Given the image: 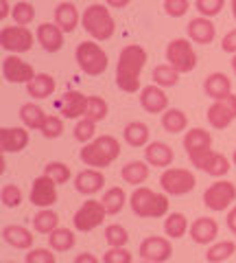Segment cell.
I'll return each instance as SVG.
<instances>
[{"mask_svg":"<svg viewBox=\"0 0 236 263\" xmlns=\"http://www.w3.org/2000/svg\"><path fill=\"white\" fill-rule=\"evenodd\" d=\"M146 64V51L138 44L125 46L118 55V66H116V86L123 92L134 95L140 90V72Z\"/></svg>","mask_w":236,"mask_h":263,"instance_id":"1","label":"cell"},{"mask_svg":"<svg viewBox=\"0 0 236 263\" xmlns=\"http://www.w3.org/2000/svg\"><path fill=\"white\" fill-rule=\"evenodd\" d=\"M118 156H120V143L114 136L105 134V136H99L88 143L83 149H81L79 158L83 160L88 167L103 169V167H110Z\"/></svg>","mask_w":236,"mask_h":263,"instance_id":"2","label":"cell"},{"mask_svg":"<svg viewBox=\"0 0 236 263\" xmlns=\"http://www.w3.org/2000/svg\"><path fill=\"white\" fill-rule=\"evenodd\" d=\"M129 204L138 217H164L168 213V197L146 186H138L129 197Z\"/></svg>","mask_w":236,"mask_h":263,"instance_id":"3","label":"cell"},{"mask_svg":"<svg viewBox=\"0 0 236 263\" xmlns=\"http://www.w3.org/2000/svg\"><path fill=\"white\" fill-rule=\"evenodd\" d=\"M81 22H83V29L94 40H110L114 35V31H116V22H114L110 9L103 5H90L83 11Z\"/></svg>","mask_w":236,"mask_h":263,"instance_id":"4","label":"cell"},{"mask_svg":"<svg viewBox=\"0 0 236 263\" xmlns=\"http://www.w3.org/2000/svg\"><path fill=\"white\" fill-rule=\"evenodd\" d=\"M75 57H77V64L79 68L85 72V75H101V72L108 70V53L96 44V42H81L75 51Z\"/></svg>","mask_w":236,"mask_h":263,"instance_id":"5","label":"cell"},{"mask_svg":"<svg viewBox=\"0 0 236 263\" xmlns=\"http://www.w3.org/2000/svg\"><path fill=\"white\" fill-rule=\"evenodd\" d=\"M166 60L182 75V72L195 70V66H197V53H195V48L188 40L177 37L166 46Z\"/></svg>","mask_w":236,"mask_h":263,"instance_id":"6","label":"cell"},{"mask_svg":"<svg viewBox=\"0 0 236 263\" xmlns=\"http://www.w3.org/2000/svg\"><path fill=\"white\" fill-rule=\"evenodd\" d=\"M160 184L164 189L166 195H186L190 193L195 184H197V178H195L192 171L188 169H166L164 174L160 176Z\"/></svg>","mask_w":236,"mask_h":263,"instance_id":"7","label":"cell"},{"mask_svg":"<svg viewBox=\"0 0 236 263\" xmlns=\"http://www.w3.org/2000/svg\"><path fill=\"white\" fill-rule=\"evenodd\" d=\"M232 202H236V186L234 182H227V180H219V182L210 184L206 193H203V204L217 213L230 209Z\"/></svg>","mask_w":236,"mask_h":263,"instance_id":"8","label":"cell"},{"mask_svg":"<svg viewBox=\"0 0 236 263\" xmlns=\"http://www.w3.org/2000/svg\"><path fill=\"white\" fill-rule=\"evenodd\" d=\"M188 156H190V162L195 167L206 171L208 176L221 178L230 171V160H227L223 154H217L212 149H197V152H190Z\"/></svg>","mask_w":236,"mask_h":263,"instance_id":"9","label":"cell"},{"mask_svg":"<svg viewBox=\"0 0 236 263\" xmlns=\"http://www.w3.org/2000/svg\"><path fill=\"white\" fill-rule=\"evenodd\" d=\"M105 215H108V211H105L103 202H99V200H88V202H83V206H81L75 213V219H72V224H75V228L81 230V233H90V230L99 228L103 224Z\"/></svg>","mask_w":236,"mask_h":263,"instance_id":"10","label":"cell"},{"mask_svg":"<svg viewBox=\"0 0 236 263\" xmlns=\"http://www.w3.org/2000/svg\"><path fill=\"white\" fill-rule=\"evenodd\" d=\"M208 123L214 129H225L236 119V95H227L225 99H219L208 108Z\"/></svg>","mask_w":236,"mask_h":263,"instance_id":"11","label":"cell"},{"mask_svg":"<svg viewBox=\"0 0 236 263\" xmlns=\"http://www.w3.org/2000/svg\"><path fill=\"white\" fill-rule=\"evenodd\" d=\"M0 44H3L5 51L27 53L33 46V33L27 27H5L0 33Z\"/></svg>","mask_w":236,"mask_h":263,"instance_id":"12","label":"cell"},{"mask_svg":"<svg viewBox=\"0 0 236 263\" xmlns=\"http://www.w3.org/2000/svg\"><path fill=\"white\" fill-rule=\"evenodd\" d=\"M3 75L9 84H31L35 79V70L33 66L20 60V57L9 55L3 60Z\"/></svg>","mask_w":236,"mask_h":263,"instance_id":"13","label":"cell"},{"mask_svg":"<svg viewBox=\"0 0 236 263\" xmlns=\"http://www.w3.org/2000/svg\"><path fill=\"white\" fill-rule=\"evenodd\" d=\"M173 254V246L166 237H146V239L140 243V257L149 263H164L170 259Z\"/></svg>","mask_w":236,"mask_h":263,"instance_id":"14","label":"cell"},{"mask_svg":"<svg viewBox=\"0 0 236 263\" xmlns=\"http://www.w3.org/2000/svg\"><path fill=\"white\" fill-rule=\"evenodd\" d=\"M57 202V182L53 178H48L46 174L33 180V186H31V204L35 206L48 209Z\"/></svg>","mask_w":236,"mask_h":263,"instance_id":"15","label":"cell"},{"mask_svg":"<svg viewBox=\"0 0 236 263\" xmlns=\"http://www.w3.org/2000/svg\"><path fill=\"white\" fill-rule=\"evenodd\" d=\"M140 103H142V108L151 114H160V112L168 110V97L164 95V90L156 84L140 90Z\"/></svg>","mask_w":236,"mask_h":263,"instance_id":"16","label":"cell"},{"mask_svg":"<svg viewBox=\"0 0 236 263\" xmlns=\"http://www.w3.org/2000/svg\"><path fill=\"white\" fill-rule=\"evenodd\" d=\"M190 237L195 243L208 246L219 237V224L212 217H199L190 224Z\"/></svg>","mask_w":236,"mask_h":263,"instance_id":"17","label":"cell"},{"mask_svg":"<svg viewBox=\"0 0 236 263\" xmlns=\"http://www.w3.org/2000/svg\"><path fill=\"white\" fill-rule=\"evenodd\" d=\"M29 145V132L24 127H3L0 129V147L7 154L22 152Z\"/></svg>","mask_w":236,"mask_h":263,"instance_id":"18","label":"cell"},{"mask_svg":"<svg viewBox=\"0 0 236 263\" xmlns=\"http://www.w3.org/2000/svg\"><path fill=\"white\" fill-rule=\"evenodd\" d=\"M59 110L66 119H79L85 117L88 110V97L77 92V90H70V92L63 95V99L59 101Z\"/></svg>","mask_w":236,"mask_h":263,"instance_id":"19","label":"cell"},{"mask_svg":"<svg viewBox=\"0 0 236 263\" xmlns=\"http://www.w3.org/2000/svg\"><path fill=\"white\" fill-rule=\"evenodd\" d=\"M37 42L44 46V51L57 53L63 46V31L57 27V24L44 22L37 27Z\"/></svg>","mask_w":236,"mask_h":263,"instance_id":"20","label":"cell"},{"mask_svg":"<svg viewBox=\"0 0 236 263\" xmlns=\"http://www.w3.org/2000/svg\"><path fill=\"white\" fill-rule=\"evenodd\" d=\"M186 29H188V37L192 40V42H197V44H210L214 40V35H217L214 24L210 22V18H203V15L192 18Z\"/></svg>","mask_w":236,"mask_h":263,"instance_id":"21","label":"cell"},{"mask_svg":"<svg viewBox=\"0 0 236 263\" xmlns=\"http://www.w3.org/2000/svg\"><path fill=\"white\" fill-rule=\"evenodd\" d=\"M105 184V176L99 169H85L75 178V189L83 195H94Z\"/></svg>","mask_w":236,"mask_h":263,"instance_id":"22","label":"cell"},{"mask_svg":"<svg viewBox=\"0 0 236 263\" xmlns=\"http://www.w3.org/2000/svg\"><path fill=\"white\" fill-rule=\"evenodd\" d=\"M173 158H175L173 149L162 141H153L144 147V160L153 164V167H168L173 162Z\"/></svg>","mask_w":236,"mask_h":263,"instance_id":"23","label":"cell"},{"mask_svg":"<svg viewBox=\"0 0 236 263\" xmlns=\"http://www.w3.org/2000/svg\"><path fill=\"white\" fill-rule=\"evenodd\" d=\"M3 239L9 246H13V248H18V250H29L31 246H33L35 237L31 235L29 228L13 224V226H5L3 228Z\"/></svg>","mask_w":236,"mask_h":263,"instance_id":"24","label":"cell"},{"mask_svg":"<svg viewBox=\"0 0 236 263\" xmlns=\"http://www.w3.org/2000/svg\"><path fill=\"white\" fill-rule=\"evenodd\" d=\"M55 24L61 31L72 33V31L77 29V24H79V11H77V7L72 5V3H68V0H63L61 5H57L55 7Z\"/></svg>","mask_w":236,"mask_h":263,"instance_id":"25","label":"cell"},{"mask_svg":"<svg viewBox=\"0 0 236 263\" xmlns=\"http://www.w3.org/2000/svg\"><path fill=\"white\" fill-rule=\"evenodd\" d=\"M203 88H206V95L210 99H214V101L232 95V81L227 75H223V72H212V75H208Z\"/></svg>","mask_w":236,"mask_h":263,"instance_id":"26","label":"cell"},{"mask_svg":"<svg viewBox=\"0 0 236 263\" xmlns=\"http://www.w3.org/2000/svg\"><path fill=\"white\" fill-rule=\"evenodd\" d=\"M55 88H57L55 77L46 75V72H39V75H35V79L31 81V84H27V92L33 99H48L55 92Z\"/></svg>","mask_w":236,"mask_h":263,"instance_id":"27","label":"cell"},{"mask_svg":"<svg viewBox=\"0 0 236 263\" xmlns=\"http://www.w3.org/2000/svg\"><path fill=\"white\" fill-rule=\"evenodd\" d=\"M120 176L127 184H142L146 178H149V162H142V160H132L127 162L123 171H120Z\"/></svg>","mask_w":236,"mask_h":263,"instance_id":"28","label":"cell"},{"mask_svg":"<svg viewBox=\"0 0 236 263\" xmlns=\"http://www.w3.org/2000/svg\"><path fill=\"white\" fill-rule=\"evenodd\" d=\"M184 147L186 152H197V149H210L212 147V136H210V132L201 129V127H195L190 132H186L184 136Z\"/></svg>","mask_w":236,"mask_h":263,"instance_id":"29","label":"cell"},{"mask_svg":"<svg viewBox=\"0 0 236 263\" xmlns=\"http://www.w3.org/2000/svg\"><path fill=\"white\" fill-rule=\"evenodd\" d=\"M101 202H103L105 211H108V215H118V213L123 211L125 202H127V193H125L123 186H112V189L105 191Z\"/></svg>","mask_w":236,"mask_h":263,"instance_id":"30","label":"cell"},{"mask_svg":"<svg viewBox=\"0 0 236 263\" xmlns=\"http://www.w3.org/2000/svg\"><path fill=\"white\" fill-rule=\"evenodd\" d=\"M75 243H77V237L68 228H57L48 235V246H51V250H55V252H66L70 248H75Z\"/></svg>","mask_w":236,"mask_h":263,"instance_id":"31","label":"cell"},{"mask_svg":"<svg viewBox=\"0 0 236 263\" xmlns=\"http://www.w3.org/2000/svg\"><path fill=\"white\" fill-rule=\"evenodd\" d=\"M20 119H22L24 125L31 127V129H42L48 117L44 114V110L39 108V105H35V103H24L22 108H20Z\"/></svg>","mask_w":236,"mask_h":263,"instance_id":"32","label":"cell"},{"mask_svg":"<svg viewBox=\"0 0 236 263\" xmlns=\"http://www.w3.org/2000/svg\"><path fill=\"white\" fill-rule=\"evenodd\" d=\"M125 141L132 147H146L149 145V127L142 121H132L125 127Z\"/></svg>","mask_w":236,"mask_h":263,"instance_id":"33","label":"cell"},{"mask_svg":"<svg viewBox=\"0 0 236 263\" xmlns=\"http://www.w3.org/2000/svg\"><path fill=\"white\" fill-rule=\"evenodd\" d=\"M186 125H188V117H186L182 110L170 108L162 114V127H164L168 134H180V132L186 129Z\"/></svg>","mask_w":236,"mask_h":263,"instance_id":"34","label":"cell"},{"mask_svg":"<svg viewBox=\"0 0 236 263\" xmlns=\"http://www.w3.org/2000/svg\"><path fill=\"white\" fill-rule=\"evenodd\" d=\"M33 228L37 230V233H42V235H51L53 230L59 228V215H57L55 211H51V209H42L39 213H35Z\"/></svg>","mask_w":236,"mask_h":263,"instance_id":"35","label":"cell"},{"mask_svg":"<svg viewBox=\"0 0 236 263\" xmlns=\"http://www.w3.org/2000/svg\"><path fill=\"white\" fill-rule=\"evenodd\" d=\"M188 230V219H186L182 213H170L164 219V233L170 237V239H180V237L186 235Z\"/></svg>","mask_w":236,"mask_h":263,"instance_id":"36","label":"cell"},{"mask_svg":"<svg viewBox=\"0 0 236 263\" xmlns=\"http://www.w3.org/2000/svg\"><path fill=\"white\" fill-rule=\"evenodd\" d=\"M180 81V72H177L170 64H160L153 70V84L160 88H170Z\"/></svg>","mask_w":236,"mask_h":263,"instance_id":"37","label":"cell"},{"mask_svg":"<svg viewBox=\"0 0 236 263\" xmlns=\"http://www.w3.org/2000/svg\"><path fill=\"white\" fill-rule=\"evenodd\" d=\"M234 252H236L234 241H217L208 248L206 259H208V263H223L225 259H230Z\"/></svg>","mask_w":236,"mask_h":263,"instance_id":"38","label":"cell"},{"mask_svg":"<svg viewBox=\"0 0 236 263\" xmlns=\"http://www.w3.org/2000/svg\"><path fill=\"white\" fill-rule=\"evenodd\" d=\"M105 241L110 243V248H125L129 241V233L125 226L120 224H112L105 228Z\"/></svg>","mask_w":236,"mask_h":263,"instance_id":"39","label":"cell"},{"mask_svg":"<svg viewBox=\"0 0 236 263\" xmlns=\"http://www.w3.org/2000/svg\"><path fill=\"white\" fill-rule=\"evenodd\" d=\"M110 112V105L105 99L101 97H88V110H85V119H92V121H103L105 117H108Z\"/></svg>","mask_w":236,"mask_h":263,"instance_id":"40","label":"cell"},{"mask_svg":"<svg viewBox=\"0 0 236 263\" xmlns=\"http://www.w3.org/2000/svg\"><path fill=\"white\" fill-rule=\"evenodd\" d=\"M44 174L48 178H53L57 184H66L68 180H70V167L66 162H48L46 164V169H44Z\"/></svg>","mask_w":236,"mask_h":263,"instance_id":"41","label":"cell"},{"mask_svg":"<svg viewBox=\"0 0 236 263\" xmlns=\"http://www.w3.org/2000/svg\"><path fill=\"white\" fill-rule=\"evenodd\" d=\"M94 134H96V121L92 119H81L77 125H75V138L81 143H90L94 141Z\"/></svg>","mask_w":236,"mask_h":263,"instance_id":"42","label":"cell"},{"mask_svg":"<svg viewBox=\"0 0 236 263\" xmlns=\"http://www.w3.org/2000/svg\"><path fill=\"white\" fill-rule=\"evenodd\" d=\"M11 15L18 27H24V24H31V20L35 18V9L29 3H18V5H13Z\"/></svg>","mask_w":236,"mask_h":263,"instance_id":"43","label":"cell"},{"mask_svg":"<svg viewBox=\"0 0 236 263\" xmlns=\"http://www.w3.org/2000/svg\"><path fill=\"white\" fill-rule=\"evenodd\" d=\"M0 197H3V204L7 209H15L22 204V191H20V186H15V184H5Z\"/></svg>","mask_w":236,"mask_h":263,"instance_id":"44","label":"cell"},{"mask_svg":"<svg viewBox=\"0 0 236 263\" xmlns=\"http://www.w3.org/2000/svg\"><path fill=\"white\" fill-rule=\"evenodd\" d=\"M225 5V0H197L195 7H197V11L203 15V18H212V15L221 13Z\"/></svg>","mask_w":236,"mask_h":263,"instance_id":"45","label":"cell"},{"mask_svg":"<svg viewBox=\"0 0 236 263\" xmlns=\"http://www.w3.org/2000/svg\"><path fill=\"white\" fill-rule=\"evenodd\" d=\"M103 263H134V254L125 248H110L103 254Z\"/></svg>","mask_w":236,"mask_h":263,"instance_id":"46","label":"cell"},{"mask_svg":"<svg viewBox=\"0 0 236 263\" xmlns=\"http://www.w3.org/2000/svg\"><path fill=\"white\" fill-rule=\"evenodd\" d=\"M61 132H63V121L59 117H48L46 119L44 127H42V134L46 138H59Z\"/></svg>","mask_w":236,"mask_h":263,"instance_id":"47","label":"cell"},{"mask_svg":"<svg viewBox=\"0 0 236 263\" xmlns=\"http://www.w3.org/2000/svg\"><path fill=\"white\" fill-rule=\"evenodd\" d=\"M27 263H57L53 250L48 248H33L27 254Z\"/></svg>","mask_w":236,"mask_h":263,"instance_id":"48","label":"cell"},{"mask_svg":"<svg viewBox=\"0 0 236 263\" xmlns=\"http://www.w3.org/2000/svg\"><path fill=\"white\" fill-rule=\"evenodd\" d=\"M164 11L170 18H182L188 11V0H164Z\"/></svg>","mask_w":236,"mask_h":263,"instance_id":"49","label":"cell"},{"mask_svg":"<svg viewBox=\"0 0 236 263\" xmlns=\"http://www.w3.org/2000/svg\"><path fill=\"white\" fill-rule=\"evenodd\" d=\"M221 48L225 53H234L236 55V29L234 31H230L227 35L221 40Z\"/></svg>","mask_w":236,"mask_h":263,"instance_id":"50","label":"cell"},{"mask_svg":"<svg viewBox=\"0 0 236 263\" xmlns=\"http://www.w3.org/2000/svg\"><path fill=\"white\" fill-rule=\"evenodd\" d=\"M75 263H99V259H96L92 252H81V254H77Z\"/></svg>","mask_w":236,"mask_h":263,"instance_id":"51","label":"cell"},{"mask_svg":"<svg viewBox=\"0 0 236 263\" xmlns=\"http://www.w3.org/2000/svg\"><path fill=\"white\" fill-rule=\"evenodd\" d=\"M227 228H230L232 233H236V206L227 213Z\"/></svg>","mask_w":236,"mask_h":263,"instance_id":"52","label":"cell"},{"mask_svg":"<svg viewBox=\"0 0 236 263\" xmlns=\"http://www.w3.org/2000/svg\"><path fill=\"white\" fill-rule=\"evenodd\" d=\"M13 9L9 7V3H7V0H0V18H7V15H9Z\"/></svg>","mask_w":236,"mask_h":263,"instance_id":"53","label":"cell"},{"mask_svg":"<svg viewBox=\"0 0 236 263\" xmlns=\"http://www.w3.org/2000/svg\"><path fill=\"white\" fill-rule=\"evenodd\" d=\"M110 7H114V9H123V7L129 5V0H105Z\"/></svg>","mask_w":236,"mask_h":263,"instance_id":"54","label":"cell"},{"mask_svg":"<svg viewBox=\"0 0 236 263\" xmlns=\"http://www.w3.org/2000/svg\"><path fill=\"white\" fill-rule=\"evenodd\" d=\"M232 70H234V75H236V55L232 57Z\"/></svg>","mask_w":236,"mask_h":263,"instance_id":"55","label":"cell"},{"mask_svg":"<svg viewBox=\"0 0 236 263\" xmlns=\"http://www.w3.org/2000/svg\"><path fill=\"white\" fill-rule=\"evenodd\" d=\"M232 13H234V20H236V0H232Z\"/></svg>","mask_w":236,"mask_h":263,"instance_id":"56","label":"cell"},{"mask_svg":"<svg viewBox=\"0 0 236 263\" xmlns=\"http://www.w3.org/2000/svg\"><path fill=\"white\" fill-rule=\"evenodd\" d=\"M232 160H234V164H236V152H234V158H232Z\"/></svg>","mask_w":236,"mask_h":263,"instance_id":"57","label":"cell"},{"mask_svg":"<svg viewBox=\"0 0 236 263\" xmlns=\"http://www.w3.org/2000/svg\"><path fill=\"white\" fill-rule=\"evenodd\" d=\"M5 263H13V261H5Z\"/></svg>","mask_w":236,"mask_h":263,"instance_id":"58","label":"cell"},{"mask_svg":"<svg viewBox=\"0 0 236 263\" xmlns=\"http://www.w3.org/2000/svg\"><path fill=\"white\" fill-rule=\"evenodd\" d=\"M142 263H149V261H142Z\"/></svg>","mask_w":236,"mask_h":263,"instance_id":"59","label":"cell"},{"mask_svg":"<svg viewBox=\"0 0 236 263\" xmlns=\"http://www.w3.org/2000/svg\"><path fill=\"white\" fill-rule=\"evenodd\" d=\"M68 3H72V0H68Z\"/></svg>","mask_w":236,"mask_h":263,"instance_id":"60","label":"cell"}]
</instances>
